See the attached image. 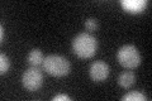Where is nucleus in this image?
Listing matches in <instances>:
<instances>
[{"mask_svg": "<svg viewBox=\"0 0 152 101\" xmlns=\"http://www.w3.org/2000/svg\"><path fill=\"white\" fill-rule=\"evenodd\" d=\"M72 49L80 58H90L98 49V41L90 33H80L72 41Z\"/></svg>", "mask_w": 152, "mask_h": 101, "instance_id": "obj_1", "label": "nucleus"}, {"mask_svg": "<svg viewBox=\"0 0 152 101\" xmlns=\"http://www.w3.org/2000/svg\"><path fill=\"white\" fill-rule=\"evenodd\" d=\"M43 68L51 76L62 77V76L69 75L71 66L66 57L61 54H50L43 61Z\"/></svg>", "mask_w": 152, "mask_h": 101, "instance_id": "obj_2", "label": "nucleus"}, {"mask_svg": "<svg viewBox=\"0 0 152 101\" xmlns=\"http://www.w3.org/2000/svg\"><path fill=\"white\" fill-rule=\"evenodd\" d=\"M117 60L124 68H136L141 63V54L133 44H126L119 48L117 53Z\"/></svg>", "mask_w": 152, "mask_h": 101, "instance_id": "obj_3", "label": "nucleus"}, {"mask_svg": "<svg viewBox=\"0 0 152 101\" xmlns=\"http://www.w3.org/2000/svg\"><path fill=\"white\" fill-rule=\"evenodd\" d=\"M22 84L28 91H37L41 89L43 84V75L38 67L31 66L28 70L24 71L22 76Z\"/></svg>", "mask_w": 152, "mask_h": 101, "instance_id": "obj_4", "label": "nucleus"}, {"mask_svg": "<svg viewBox=\"0 0 152 101\" xmlns=\"http://www.w3.org/2000/svg\"><path fill=\"white\" fill-rule=\"evenodd\" d=\"M90 78L95 82H102L109 76V66L104 61H95L89 67Z\"/></svg>", "mask_w": 152, "mask_h": 101, "instance_id": "obj_5", "label": "nucleus"}, {"mask_svg": "<svg viewBox=\"0 0 152 101\" xmlns=\"http://www.w3.org/2000/svg\"><path fill=\"white\" fill-rule=\"evenodd\" d=\"M147 5L146 0H122V7L129 13H140Z\"/></svg>", "mask_w": 152, "mask_h": 101, "instance_id": "obj_6", "label": "nucleus"}, {"mask_svg": "<svg viewBox=\"0 0 152 101\" xmlns=\"http://www.w3.org/2000/svg\"><path fill=\"white\" fill-rule=\"evenodd\" d=\"M134 81H136V75L132 71H124L118 77V85L123 89H129L134 84Z\"/></svg>", "mask_w": 152, "mask_h": 101, "instance_id": "obj_7", "label": "nucleus"}, {"mask_svg": "<svg viewBox=\"0 0 152 101\" xmlns=\"http://www.w3.org/2000/svg\"><path fill=\"white\" fill-rule=\"evenodd\" d=\"M27 61H28V63H29L31 66L38 67L39 65H43L45 57H43V53H42L41 49H38V48H34V49H32L29 53H28Z\"/></svg>", "mask_w": 152, "mask_h": 101, "instance_id": "obj_8", "label": "nucleus"}, {"mask_svg": "<svg viewBox=\"0 0 152 101\" xmlns=\"http://www.w3.org/2000/svg\"><path fill=\"white\" fill-rule=\"evenodd\" d=\"M123 101H145L146 96L140 91H131L122 97Z\"/></svg>", "mask_w": 152, "mask_h": 101, "instance_id": "obj_9", "label": "nucleus"}, {"mask_svg": "<svg viewBox=\"0 0 152 101\" xmlns=\"http://www.w3.org/2000/svg\"><path fill=\"white\" fill-rule=\"evenodd\" d=\"M9 67H10V61H9L8 56H5L4 53L0 54V73L5 75L9 71Z\"/></svg>", "mask_w": 152, "mask_h": 101, "instance_id": "obj_10", "label": "nucleus"}, {"mask_svg": "<svg viewBox=\"0 0 152 101\" xmlns=\"http://www.w3.org/2000/svg\"><path fill=\"white\" fill-rule=\"evenodd\" d=\"M98 20L96 19H94V18H89L85 20V28H86L88 31H96L98 29Z\"/></svg>", "mask_w": 152, "mask_h": 101, "instance_id": "obj_11", "label": "nucleus"}, {"mask_svg": "<svg viewBox=\"0 0 152 101\" xmlns=\"http://www.w3.org/2000/svg\"><path fill=\"white\" fill-rule=\"evenodd\" d=\"M62 100H66V101H71V97L67 95H64V94H61V95H57L53 97V101H62Z\"/></svg>", "mask_w": 152, "mask_h": 101, "instance_id": "obj_12", "label": "nucleus"}, {"mask_svg": "<svg viewBox=\"0 0 152 101\" xmlns=\"http://www.w3.org/2000/svg\"><path fill=\"white\" fill-rule=\"evenodd\" d=\"M0 42H4V27L0 25Z\"/></svg>", "mask_w": 152, "mask_h": 101, "instance_id": "obj_13", "label": "nucleus"}]
</instances>
